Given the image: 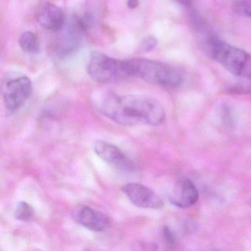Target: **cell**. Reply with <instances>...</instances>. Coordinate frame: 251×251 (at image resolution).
I'll return each instance as SVG.
<instances>
[{
    "mask_svg": "<svg viewBox=\"0 0 251 251\" xmlns=\"http://www.w3.org/2000/svg\"><path fill=\"white\" fill-rule=\"evenodd\" d=\"M99 109L110 120L128 127L158 126L166 119L164 108L157 100L140 95H107Z\"/></svg>",
    "mask_w": 251,
    "mask_h": 251,
    "instance_id": "obj_1",
    "label": "cell"
},
{
    "mask_svg": "<svg viewBox=\"0 0 251 251\" xmlns=\"http://www.w3.org/2000/svg\"><path fill=\"white\" fill-rule=\"evenodd\" d=\"M127 77H136L148 83L167 87H177L183 81L181 73L159 61L144 58L124 60Z\"/></svg>",
    "mask_w": 251,
    "mask_h": 251,
    "instance_id": "obj_2",
    "label": "cell"
},
{
    "mask_svg": "<svg viewBox=\"0 0 251 251\" xmlns=\"http://www.w3.org/2000/svg\"><path fill=\"white\" fill-rule=\"evenodd\" d=\"M210 56L236 77L251 82V55L218 38L206 41Z\"/></svg>",
    "mask_w": 251,
    "mask_h": 251,
    "instance_id": "obj_3",
    "label": "cell"
},
{
    "mask_svg": "<svg viewBox=\"0 0 251 251\" xmlns=\"http://www.w3.org/2000/svg\"><path fill=\"white\" fill-rule=\"evenodd\" d=\"M87 72L94 81L100 84L114 83L127 77L124 60L115 59L98 51L91 53Z\"/></svg>",
    "mask_w": 251,
    "mask_h": 251,
    "instance_id": "obj_4",
    "label": "cell"
},
{
    "mask_svg": "<svg viewBox=\"0 0 251 251\" xmlns=\"http://www.w3.org/2000/svg\"><path fill=\"white\" fill-rule=\"evenodd\" d=\"M32 92L31 80L26 76L8 80L2 90L5 107L12 112L17 111L30 98Z\"/></svg>",
    "mask_w": 251,
    "mask_h": 251,
    "instance_id": "obj_5",
    "label": "cell"
},
{
    "mask_svg": "<svg viewBox=\"0 0 251 251\" xmlns=\"http://www.w3.org/2000/svg\"><path fill=\"white\" fill-rule=\"evenodd\" d=\"M95 152L101 159L111 167L123 172L134 170V162L118 147L105 141L95 142Z\"/></svg>",
    "mask_w": 251,
    "mask_h": 251,
    "instance_id": "obj_6",
    "label": "cell"
},
{
    "mask_svg": "<svg viewBox=\"0 0 251 251\" xmlns=\"http://www.w3.org/2000/svg\"><path fill=\"white\" fill-rule=\"evenodd\" d=\"M123 192L128 199L139 208L160 209L164 202L151 188L139 183H128L123 186Z\"/></svg>",
    "mask_w": 251,
    "mask_h": 251,
    "instance_id": "obj_7",
    "label": "cell"
},
{
    "mask_svg": "<svg viewBox=\"0 0 251 251\" xmlns=\"http://www.w3.org/2000/svg\"><path fill=\"white\" fill-rule=\"evenodd\" d=\"M199 192L192 180L182 178L177 182L170 196L172 204L180 208H187L196 203Z\"/></svg>",
    "mask_w": 251,
    "mask_h": 251,
    "instance_id": "obj_8",
    "label": "cell"
},
{
    "mask_svg": "<svg viewBox=\"0 0 251 251\" xmlns=\"http://www.w3.org/2000/svg\"><path fill=\"white\" fill-rule=\"evenodd\" d=\"M36 17L38 23L45 30L57 32L64 27V12L59 7L50 2L42 4L38 8Z\"/></svg>",
    "mask_w": 251,
    "mask_h": 251,
    "instance_id": "obj_9",
    "label": "cell"
},
{
    "mask_svg": "<svg viewBox=\"0 0 251 251\" xmlns=\"http://www.w3.org/2000/svg\"><path fill=\"white\" fill-rule=\"evenodd\" d=\"M75 219L77 223L93 231H105L111 226V221L105 214L89 206L80 208L75 214Z\"/></svg>",
    "mask_w": 251,
    "mask_h": 251,
    "instance_id": "obj_10",
    "label": "cell"
},
{
    "mask_svg": "<svg viewBox=\"0 0 251 251\" xmlns=\"http://www.w3.org/2000/svg\"><path fill=\"white\" fill-rule=\"evenodd\" d=\"M68 30L57 42L56 50L58 56H66L75 51L80 45V34L84 32L73 21L71 29Z\"/></svg>",
    "mask_w": 251,
    "mask_h": 251,
    "instance_id": "obj_11",
    "label": "cell"
},
{
    "mask_svg": "<svg viewBox=\"0 0 251 251\" xmlns=\"http://www.w3.org/2000/svg\"><path fill=\"white\" fill-rule=\"evenodd\" d=\"M19 45L23 51L27 53H37L39 51V42L36 35L32 32L23 33L19 39Z\"/></svg>",
    "mask_w": 251,
    "mask_h": 251,
    "instance_id": "obj_12",
    "label": "cell"
},
{
    "mask_svg": "<svg viewBox=\"0 0 251 251\" xmlns=\"http://www.w3.org/2000/svg\"><path fill=\"white\" fill-rule=\"evenodd\" d=\"M34 213V208L30 204L25 201H21L17 203L14 216L17 220L20 221L28 222L32 220Z\"/></svg>",
    "mask_w": 251,
    "mask_h": 251,
    "instance_id": "obj_13",
    "label": "cell"
},
{
    "mask_svg": "<svg viewBox=\"0 0 251 251\" xmlns=\"http://www.w3.org/2000/svg\"><path fill=\"white\" fill-rule=\"evenodd\" d=\"M233 9L236 14L251 19V0H236Z\"/></svg>",
    "mask_w": 251,
    "mask_h": 251,
    "instance_id": "obj_14",
    "label": "cell"
},
{
    "mask_svg": "<svg viewBox=\"0 0 251 251\" xmlns=\"http://www.w3.org/2000/svg\"><path fill=\"white\" fill-rule=\"evenodd\" d=\"M220 116L222 122L227 127H232L234 123V115L232 108L228 105H222L220 109Z\"/></svg>",
    "mask_w": 251,
    "mask_h": 251,
    "instance_id": "obj_15",
    "label": "cell"
},
{
    "mask_svg": "<svg viewBox=\"0 0 251 251\" xmlns=\"http://www.w3.org/2000/svg\"><path fill=\"white\" fill-rule=\"evenodd\" d=\"M158 45V41L153 36H148L141 42V49L145 52H151L155 49Z\"/></svg>",
    "mask_w": 251,
    "mask_h": 251,
    "instance_id": "obj_16",
    "label": "cell"
},
{
    "mask_svg": "<svg viewBox=\"0 0 251 251\" xmlns=\"http://www.w3.org/2000/svg\"><path fill=\"white\" fill-rule=\"evenodd\" d=\"M163 237H164V242H165L167 246L173 247L176 245V237L173 234L172 230L169 228L167 226H164L163 228Z\"/></svg>",
    "mask_w": 251,
    "mask_h": 251,
    "instance_id": "obj_17",
    "label": "cell"
},
{
    "mask_svg": "<svg viewBox=\"0 0 251 251\" xmlns=\"http://www.w3.org/2000/svg\"><path fill=\"white\" fill-rule=\"evenodd\" d=\"M139 0H127V7L130 9H135L139 6Z\"/></svg>",
    "mask_w": 251,
    "mask_h": 251,
    "instance_id": "obj_18",
    "label": "cell"
},
{
    "mask_svg": "<svg viewBox=\"0 0 251 251\" xmlns=\"http://www.w3.org/2000/svg\"><path fill=\"white\" fill-rule=\"evenodd\" d=\"M174 1L184 6H189L191 4V0H174Z\"/></svg>",
    "mask_w": 251,
    "mask_h": 251,
    "instance_id": "obj_19",
    "label": "cell"
}]
</instances>
